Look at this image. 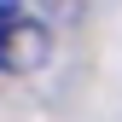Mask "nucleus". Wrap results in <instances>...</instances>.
<instances>
[{
  "label": "nucleus",
  "mask_w": 122,
  "mask_h": 122,
  "mask_svg": "<svg viewBox=\"0 0 122 122\" xmlns=\"http://www.w3.org/2000/svg\"><path fill=\"white\" fill-rule=\"evenodd\" d=\"M47 52H52L47 23H35L29 12L12 6V0H0V70L29 76V70H41V64H47Z\"/></svg>",
  "instance_id": "obj_1"
}]
</instances>
